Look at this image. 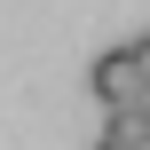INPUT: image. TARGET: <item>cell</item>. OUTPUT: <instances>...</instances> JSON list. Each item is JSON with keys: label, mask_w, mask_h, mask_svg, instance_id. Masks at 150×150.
Returning <instances> with one entry per match:
<instances>
[{"label": "cell", "mask_w": 150, "mask_h": 150, "mask_svg": "<svg viewBox=\"0 0 150 150\" xmlns=\"http://www.w3.org/2000/svg\"><path fill=\"white\" fill-rule=\"evenodd\" d=\"M87 87L103 95V111L134 103V95H142V63H134V47H103V55L87 63Z\"/></svg>", "instance_id": "cell-1"}, {"label": "cell", "mask_w": 150, "mask_h": 150, "mask_svg": "<svg viewBox=\"0 0 150 150\" xmlns=\"http://www.w3.org/2000/svg\"><path fill=\"white\" fill-rule=\"evenodd\" d=\"M127 47H134V63H142V87H150V32H142V40H127Z\"/></svg>", "instance_id": "cell-2"}, {"label": "cell", "mask_w": 150, "mask_h": 150, "mask_svg": "<svg viewBox=\"0 0 150 150\" xmlns=\"http://www.w3.org/2000/svg\"><path fill=\"white\" fill-rule=\"evenodd\" d=\"M127 111H134V119H142V127H150V87H142V95H134V103H127Z\"/></svg>", "instance_id": "cell-3"}, {"label": "cell", "mask_w": 150, "mask_h": 150, "mask_svg": "<svg viewBox=\"0 0 150 150\" xmlns=\"http://www.w3.org/2000/svg\"><path fill=\"white\" fill-rule=\"evenodd\" d=\"M95 150H134V142H111V134H103V142H95Z\"/></svg>", "instance_id": "cell-4"}]
</instances>
